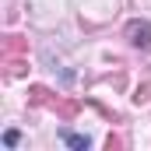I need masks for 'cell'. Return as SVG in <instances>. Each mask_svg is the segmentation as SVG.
Masks as SVG:
<instances>
[{"instance_id": "obj_7", "label": "cell", "mask_w": 151, "mask_h": 151, "mask_svg": "<svg viewBox=\"0 0 151 151\" xmlns=\"http://www.w3.org/2000/svg\"><path fill=\"white\" fill-rule=\"evenodd\" d=\"M67 144H70V148H88L91 141H88V137H81V134H67Z\"/></svg>"}, {"instance_id": "obj_1", "label": "cell", "mask_w": 151, "mask_h": 151, "mask_svg": "<svg viewBox=\"0 0 151 151\" xmlns=\"http://www.w3.org/2000/svg\"><path fill=\"white\" fill-rule=\"evenodd\" d=\"M127 39H130V46H137V49H151V21H130L127 25Z\"/></svg>"}, {"instance_id": "obj_5", "label": "cell", "mask_w": 151, "mask_h": 151, "mask_svg": "<svg viewBox=\"0 0 151 151\" xmlns=\"http://www.w3.org/2000/svg\"><path fill=\"white\" fill-rule=\"evenodd\" d=\"M25 56H4V74L7 77H18V74H25Z\"/></svg>"}, {"instance_id": "obj_4", "label": "cell", "mask_w": 151, "mask_h": 151, "mask_svg": "<svg viewBox=\"0 0 151 151\" xmlns=\"http://www.w3.org/2000/svg\"><path fill=\"white\" fill-rule=\"evenodd\" d=\"M28 102H32V106H49V102H53V91L42 88V84H32V88H28Z\"/></svg>"}, {"instance_id": "obj_3", "label": "cell", "mask_w": 151, "mask_h": 151, "mask_svg": "<svg viewBox=\"0 0 151 151\" xmlns=\"http://www.w3.org/2000/svg\"><path fill=\"white\" fill-rule=\"evenodd\" d=\"M49 109H56L60 119H74L77 109H81V102H74V99H53V102H49Z\"/></svg>"}, {"instance_id": "obj_8", "label": "cell", "mask_w": 151, "mask_h": 151, "mask_svg": "<svg viewBox=\"0 0 151 151\" xmlns=\"http://www.w3.org/2000/svg\"><path fill=\"white\" fill-rule=\"evenodd\" d=\"M106 148H109V151H119V148H123V137H119V134H109V141H106Z\"/></svg>"}, {"instance_id": "obj_2", "label": "cell", "mask_w": 151, "mask_h": 151, "mask_svg": "<svg viewBox=\"0 0 151 151\" xmlns=\"http://www.w3.org/2000/svg\"><path fill=\"white\" fill-rule=\"evenodd\" d=\"M4 56H28V39L7 35V39H4Z\"/></svg>"}, {"instance_id": "obj_6", "label": "cell", "mask_w": 151, "mask_h": 151, "mask_svg": "<svg viewBox=\"0 0 151 151\" xmlns=\"http://www.w3.org/2000/svg\"><path fill=\"white\" fill-rule=\"evenodd\" d=\"M148 91H151V74L144 77V84L137 88V95H134V102H137V106H144V102H148Z\"/></svg>"}]
</instances>
